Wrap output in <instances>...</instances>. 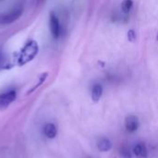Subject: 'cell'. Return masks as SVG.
<instances>
[{"instance_id":"obj_13","label":"cell","mask_w":158,"mask_h":158,"mask_svg":"<svg viewBox=\"0 0 158 158\" xmlns=\"http://www.w3.org/2000/svg\"><path fill=\"white\" fill-rule=\"evenodd\" d=\"M121 155H122V157L123 158H131V154H130V151L127 147H123L121 149Z\"/></svg>"},{"instance_id":"obj_7","label":"cell","mask_w":158,"mask_h":158,"mask_svg":"<svg viewBox=\"0 0 158 158\" xmlns=\"http://www.w3.org/2000/svg\"><path fill=\"white\" fill-rule=\"evenodd\" d=\"M44 135L47 138L54 139L56 136L57 130H56V127L53 123H47L44 128Z\"/></svg>"},{"instance_id":"obj_3","label":"cell","mask_w":158,"mask_h":158,"mask_svg":"<svg viewBox=\"0 0 158 158\" xmlns=\"http://www.w3.org/2000/svg\"><path fill=\"white\" fill-rule=\"evenodd\" d=\"M49 29L54 39H58L61 33V28L59 19L54 12L50 13L49 16Z\"/></svg>"},{"instance_id":"obj_8","label":"cell","mask_w":158,"mask_h":158,"mask_svg":"<svg viewBox=\"0 0 158 158\" xmlns=\"http://www.w3.org/2000/svg\"><path fill=\"white\" fill-rule=\"evenodd\" d=\"M102 94H103V87L102 85L96 83L94 85L93 89H92V99L94 103H97L101 97H102Z\"/></svg>"},{"instance_id":"obj_12","label":"cell","mask_w":158,"mask_h":158,"mask_svg":"<svg viewBox=\"0 0 158 158\" xmlns=\"http://www.w3.org/2000/svg\"><path fill=\"white\" fill-rule=\"evenodd\" d=\"M127 37H128V40L131 43L135 42L136 41V32L134 30L131 29L129 30V31L127 32Z\"/></svg>"},{"instance_id":"obj_2","label":"cell","mask_w":158,"mask_h":158,"mask_svg":"<svg viewBox=\"0 0 158 158\" xmlns=\"http://www.w3.org/2000/svg\"><path fill=\"white\" fill-rule=\"evenodd\" d=\"M23 8L22 6L14 7L8 11L0 13V25H7L15 22L22 14Z\"/></svg>"},{"instance_id":"obj_14","label":"cell","mask_w":158,"mask_h":158,"mask_svg":"<svg viewBox=\"0 0 158 158\" xmlns=\"http://www.w3.org/2000/svg\"><path fill=\"white\" fill-rule=\"evenodd\" d=\"M157 40H158V34H157Z\"/></svg>"},{"instance_id":"obj_4","label":"cell","mask_w":158,"mask_h":158,"mask_svg":"<svg viewBox=\"0 0 158 158\" xmlns=\"http://www.w3.org/2000/svg\"><path fill=\"white\" fill-rule=\"evenodd\" d=\"M17 94L15 91H8L0 94V111L7 108L16 99Z\"/></svg>"},{"instance_id":"obj_6","label":"cell","mask_w":158,"mask_h":158,"mask_svg":"<svg viewBox=\"0 0 158 158\" xmlns=\"http://www.w3.org/2000/svg\"><path fill=\"white\" fill-rule=\"evenodd\" d=\"M133 153L138 158H147L148 156V151H147L146 145L143 143H137L134 146Z\"/></svg>"},{"instance_id":"obj_10","label":"cell","mask_w":158,"mask_h":158,"mask_svg":"<svg viewBox=\"0 0 158 158\" xmlns=\"http://www.w3.org/2000/svg\"><path fill=\"white\" fill-rule=\"evenodd\" d=\"M133 6V1L132 0H123L121 3V10L124 14L130 13Z\"/></svg>"},{"instance_id":"obj_9","label":"cell","mask_w":158,"mask_h":158,"mask_svg":"<svg viewBox=\"0 0 158 158\" xmlns=\"http://www.w3.org/2000/svg\"><path fill=\"white\" fill-rule=\"evenodd\" d=\"M112 143L108 139H101L97 143V148L101 152H107L111 149Z\"/></svg>"},{"instance_id":"obj_11","label":"cell","mask_w":158,"mask_h":158,"mask_svg":"<svg viewBox=\"0 0 158 158\" xmlns=\"http://www.w3.org/2000/svg\"><path fill=\"white\" fill-rule=\"evenodd\" d=\"M7 58L6 57V56L0 52V72L4 69H6L7 68Z\"/></svg>"},{"instance_id":"obj_1","label":"cell","mask_w":158,"mask_h":158,"mask_svg":"<svg viewBox=\"0 0 158 158\" xmlns=\"http://www.w3.org/2000/svg\"><path fill=\"white\" fill-rule=\"evenodd\" d=\"M38 53V45L37 43L34 41L29 42L21 50L19 57V64L25 65L26 63L32 60Z\"/></svg>"},{"instance_id":"obj_5","label":"cell","mask_w":158,"mask_h":158,"mask_svg":"<svg viewBox=\"0 0 158 158\" xmlns=\"http://www.w3.org/2000/svg\"><path fill=\"white\" fill-rule=\"evenodd\" d=\"M139 127V119L136 116H129L125 119V128L129 132H134Z\"/></svg>"}]
</instances>
